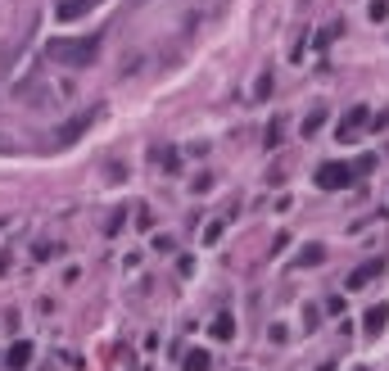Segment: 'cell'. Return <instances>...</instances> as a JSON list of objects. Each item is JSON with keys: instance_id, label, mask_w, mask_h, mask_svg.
Returning a JSON list of instances; mask_svg holds the SVG:
<instances>
[{"instance_id": "obj_16", "label": "cell", "mask_w": 389, "mask_h": 371, "mask_svg": "<svg viewBox=\"0 0 389 371\" xmlns=\"http://www.w3.org/2000/svg\"><path fill=\"white\" fill-rule=\"evenodd\" d=\"M340 32H344V23H331V27H322V32H317V41H313V45H317V50H326V45L335 41Z\"/></svg>"}, {"instance_id": "obj_17", "label": "cell", "mask_w": 389, "mask_h": 371, "mask_svg": "<svg viewBox=\"0 0 389 371\" xmlns=\"http://www.w3.org/2000/svg\"><path fill=\"white\" fill-rule=\"evenodd\" d=\"M322 122H326V109H313L308 118H303V136H313V131H322Z\"/></svg>"}, {"instance_id": "obj_9", "label": "cell", "mask_w": 389, "mask_h": 371, "mask_svg": "<svg viewBox=\"0 0 389 371\" xmlns=\"http://www.w3.org/2000/svg\"><path fill=\"white\" fill-rule=\"evenodd\" d=\"M91 122H96V113H77V118H73V122H68V127H64V131H59V145H73V141H77V136H82V131H87V127H91Z\"/></svg>"}, {"instance_id": "obj_10", "label": "cell", "mask_w": 389, "mask_h": 371, "mask_svg": "<svg viewBox=\"0 0 389 371\" xmlns=\"http://www.w3.org/2000/svg\"><path fill=\"white\" fill-rule=\"evenodd\" d=\"M263 145H267V150H281V145H285V118H281V113L267 122V131H263Z\"/></svg>"}, {"instance_id": "obj_13", "label": "cell", "mask_w": 389, "mask_h": 371, "mask_svg": "<svg viewBox=\"0 0 389 371\" xmlns=\"http://www.w3.org/2000/svg\"><path fill=\"white\" fill-rule=\"evenodd\" d=\"M208 330H213V339H231V335H236V322H231V313H217Z\"/></svg>"}, {"instance_id": "obj_21", "label": "cell", "mask_w": 389, "mask_h": 371, "mask_svg": "<svg viewBox=\"0 0 389 371\" xmlns=\"http://www.w3.org/2000/svg\"><path fill=\"white\" fill-rule=\"evenodd\" d=\"M303 330H317V308L313 304L303 308Z\"/></svg>"}, {"instance_id": "obj_23", "label": "cell", "mask_w": 389, "mask_h": 371, "mask_svg": "<svg viewBox=\"0 0 389 371\" xmlns=\"http://www.w3.org/2000/svg\"><path fill=\"white\" fill-rule=\"evenodd\" d=\"M285 245H290V231H281V236H276V240H271V249H267V254H281Z\"/></svg>"}, {"instance_id": "obj_24", "label": "cell", "mask_w": 389, "mask_h": 371, "mask_svg": "<svg viewBox=\"0 0 389 371\" xmlns=\"http://www.w3.org/2000/svg\"><path fill=\"white\" fill-rule=\"evenodd\" d=\"M10 272V254H0V276Z\"/></svg>"}, {"instance_id": "obj_14", "label": "cell", "mask_w": 389, "mask_h": 371, "mask_svg": "<svg viewBox=\"0 0 389 371\" xmlns=\"http://www.w3.org/2000/svg\"><path fill=\"white\" fill-rule=\"evenodd\" d=\"M227 213H222V218H217V222H208V227H204V245H217V240H222V231H227Z\"/></svg>"}, {"instance_id": "obj_25", "label": "cell", "mask_w": 389, "mask_h": 371, "mask_svg": "<svg viewBox=\"0 0 389 371\" xmlns=\"http://www.w3.org/2000/svg\"><path fill=\"white\" fill-rule=\"evenodd\" d=\"M357 371H367V367H357Z\"/></svg>"}, {"instance_id": "obj_19", "label": "cell", "mask_w": 389, "mask_h": 371, "mask_svg": "<svg viewBox=\"0 0 389 371\" xmlns=\"http://www.w3.org/2000/svg\"><path fill=\"white\" fill-rule=\"evenodd\" d=\"M367 19H371V23H385V19H389V0H371Z\"/></svg>"}, {"instance_id": "obj_18", "label": "cell", "mask_w": 389, "mask_h": 371, "mask_svg": "<svg viewBox=\"0 0 389 371\" xmlns=\"http://www.w3.org/2000/svg\"><path fill=\"white\" fill-rule=\"evenodd\" d=\"M271 87H276V82H271V73H263L258 82H254V100H267V95H271Z\"/></svg>"}, {"instance_id": "obj_8", "label": "cell", "mask_w": 389, "mask_h": 371, "mask_svg": "<svg viewBox=\"0 0 389 371\" xmlns=\"http://www.w3.org/2000/svg\"><path fill=\"white\" fill-rule=\"evenodd\" d=\"M150 159H154V164H159L163 168V172H181V154H177L173 150V145H154V150H150Z\"/></svg>"}, {"instance_id": "obj_7", "label": "cell", "mask_w": 389, "mask_h": 371, "mask_svg": "<svg viewBox=\"0 0 389 371\" xmlns=\"http://www.w3.org/2000/svg\"><path fill=\"white\" fill-rule=\"evenodd\" d=\"M27 362H32V339H19V344H10V353H5V367H10V371H27Z\"/></svg>"}, {"instance_id": "obj_6", "label": "cell", "mask_w": 389, "mask_h": 371, "mask_svg": "<svg viewBox=\"0 0 389 371\" xmlns=\"http://www.w3.org/2000/svg\"><path fill=\"white\" fill-rule=\"evenodd\" d=\"M96 5H100V0H59V5H54V19L73 23V19H82V14H91Z\"/></svg>"}, {"instance_id": "obj_20", "label": "cell", "mask_w": 389, "mask_h": 371, "mask_svg": "<svg viewBox=\"0 0 389 371\" xmlns=\"http://www.w3.org/2000/svg\"><path fill=\"white\" fill-rule=\"evenodd\" d=\"M371 168H376V154H362V159L353 164V172H371Z\"/></svg>"}, {"instance_id": "obj_11", "label": "cell", "mask_w": 389, "mask_h": 371, "mask_svg": "<svg viewBox=\"0 0 389 371\" xmlns=\"http://www.w3.org/2000/svg\"><path fill=\"white\" fill-rule=\"evenodd\" d=\"M181 367L186 371H213V358H208L204 349H186L181 353Z\"/></svg>"}, {"instance_id": "obj_4", "label": "cell", "mask_w": 389, "mask_h": 371, "mask_svg": "<svg viewBox=\"0 0 389 371\" xmlns=\"http://www.w3.org/2000/svg\"><path fill=\"white\" fill-rule=\"evenodd\" d=\"M367 122H371V109H367V104H353V109L335 122V141H353V136L367 127Z\"/></svg>"}, {"instance_id": "obj_22", "label": "cell", "mask_w": 389, "mask_h": 371, "mask_svg": "<svg viewBox=\"0 0 389 371\" xmlns=\"http://www.w3.org/2000/svg\"><path fill=\"white\" fill-rule=\"evenodd\" d=\"M194 190H199V195H204V190H213V177L199 172V177H194Z\"/></svg>"}, {"instance_id": "obj_2", "label": "cell", "mask_w": 389, "mask_h": 371, "mask_svg": "<svg viewBox=\"0 0 389 371\" xmlns=\"http://www.w3.org/2000/svg\"><path fill=\"white\" fill-rule=\"evenodd\" d=\"M353 164H322L317 168V190H348V186H353Z\"/></svg>"}, {"instance_id": "obj_1", "label": "cell", "mask_w": 389, "mask_h": 371, "mask_svg": "<svg viewBox=\"0 0 389 371\" xmlns=\"http://www.w3.org/2000/svg\"><path fill=\"white\" fill-rule=\"evenodd\" d=\"M104 32H87V36H50L45 41V59L59 68H91L100 59Z\"/></svg>"}, {"instance_id": "obj_3", "label": "cell", "mask_w": 389, "mask_h": 371, "mask_svg": "<svg viewBox=\"0 0 389 371\" xmlns=\"http://www.w3.org/2000/svg\"><path fill=\"white\" fill-rule=\"evenodd\" d=\"M385 267H389V258H385V254H376V258H367V262H357L353 272H348L344 290H367L371 281H380V276H385Z\"/></svg>"}, {"instance_id": "obj_12", "label": "cell", "mask_w": 389, "mask_h": 371, "mask_svg": "<svg viewBox=\"0 0 389 371\" xmlns=\"http://www.w3.org/2000/svg\"><path fill=\"white\" fill-rule=\"evenodd\" d=\"M326 262V245H308V249L294 258V267H322Z\"/></svg>"}, {"instance_id": "obj_15", "label": "cell", "mask_w": 389, "mask_h": 371, "mask_svg": "<svg viewBox=\"0 0 389 371\" xmlns=\"http://www.w3.org/2000/svg\"><path fill=\"white\" fill-rule=\"evenodd\" d=\"M59 254H64V245H50V240L32 245V258H36V262H45V258H59Z\"/></svg>"}, {"instance_id": "obj_5", "label": "cell", "mask_w": 389, "mask_h": 371, "mask_svg": "<svg viewBox=\"0 0 389 371\" xmlns=\"http://www.w3.org/2000/svg\"><path fill=\"white\" fill-rule=\"evenodd\" d=\"M385 322H389V304H371L367 313H362V335L376 339L380 330H385Z\"/></svg>"}]
</instances>
